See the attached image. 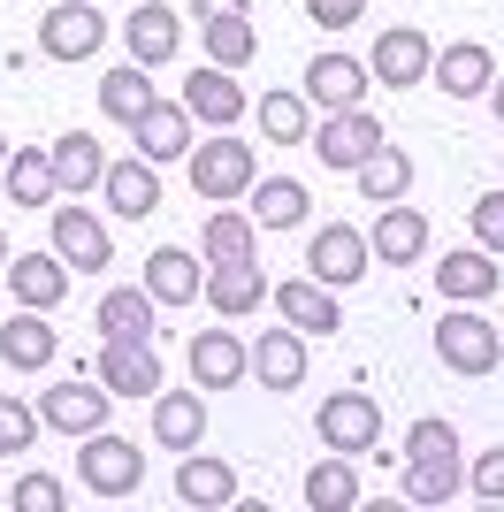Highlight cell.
<instances>
[{
	"mask_svg": "<svg viewBox=\"0 0 504 512\" xmlns=\"http://www.w3.org/2000/svg\"><path fill=\"white\" fill-rule=\"evenodd\" d=\"M252 375V344H237L230 329H199L191 337V383L199 390H230Z\"/></svg>",
	"mask_w": 504,
	"mask_h": 512,
	"instance_id": "15",
	"label": "cell"
},
{
	"mask_svg": "<svg viewBox=\"0 0 504 512\" xmlns=\"http://www.w3.org/2000/svg\"><path fill=\"white\" fill-rule=\"evenodd\" d=\"M466 490V459H459V428L451 421H413L405 436V505H451Z\"/></svg>",
	"mask_w": 504,
	"mask_h": 512,
	"instance_id": "1",
	"label": "cell"
},
{
	"mask_svg": "<svg viewBox=\"0 0 504 512\" xmlns=\"http://www.w3.org/2000/svg\"><path fill=\"white\" fill-rule=\"evenodd\" d=\"M230 8H245V0H191V16L207 23V16H230Z\"/></svg>",
	"mask_w": 504,
	"mask_h": 512,
	"instance_id": "45",
	"label": "cell"
},
{
	"mask_svg": "<svg viewBox=\"0 0 504 512\" xmlns=\"http://www.w3.org/2000/svg\"><path fill=\"white\" fill-rule=\"evenodd\" d=\"M352 176H359V199H375V207H398V199L413 192V153L382 138V146L367 153V161H359Z\"/></svg>",
	"mask_w": 504,
	"mask_h": 512,
	"instance_id": "30",
	"label": "cell"
},
{
	"mask_svg": "<svg viewBox=\"0 0 504 512\" xmlns=\"http://www.w3.org/2000/svg\"><path fill=\"white\" fill-rule=\"evenodd\" d=\"M260 222L252 214H237V207H222V214H207V230H199V260L207 268H230V260H260Z\"/></svg>",
	"mask_w": 504,
	"mask_h": 512,
	"instance_id": "31",
	"label": "cell"
},
{
	"mask_svg": "<svg viewBox=\"0 0 504 512\" xmlns=\"http://www.w3.org/2000/svg\"><path fill=\"white\" fill-rule=\"evenodd\" d=\"M428 69H436V46H428V31H413V23H390V31L375 39V62H367V77H375V85H390V92H413Z\"/></svg>",
	"mask_w": 504,
	"mask_h": 512,
	"instance_id": "9",
	"label": "cell"
},
{
	"mask_svg": "<svg viewBox=\"0 0 504 512\" xmlns=\"http://www.w3.org/2000/svg\"><path fill=\"white\" fill-rule=\"evenodd\" d=\"M260 138H275V146H306L314 138V100L306 92H260Z\"/></svg>",
	"mask_w": 504,
	"mask_h": 512,
	"instance_id": "36",
	"label": "cell"
},
{
	"mask_svg": "<svg viewBox=\"0 0 504 512\" xmlns=\"http://www.w3.org/2000/svg\"><path fill=\"white\" fill-rule=\"evenodd\" d=\"M92 383H107V398H161V352L153 337H100V360H92Z\"/></svg>",
	"mask_w": 504,
	"mask_h": 512,
	"instance_id": "3",
	"label": "cell"
},
{
	"mask_svg": "<svg viewBox=\"0 0 504 512\" xmlns=\"http://www.w3.org/2000/svg\"><path fill=\"white\" fill-rule=\"evenodd\" d=\"M275 299V283L260 276V260H230V268H207V306L222 321H245L252 306H268Z\"/></svg>",
	"mask_w": 504,
	"mask_h": 512,
	"instance_id": "17",
	"label": "cell"
},
{
	"mask_svg": "<svg viewBox=\"0 0 504 512\" xmlns=\"http://www.w3.org/2000/svg\"><path fill=\"white\" fill-rule=\"evenodd\" d=\"M8 291H16L23 306H39V314L62 306L69 299V260L62 253H16L8 260Z\"/></svg>",
	"mask_w": 504,
	"mask_h": 512,
	"instance_id": "24",
	"label": "cell"
},
{
	"mask_svg": "<svg viewBox=\"0 0 504 512\" xmlns=\"http://www.w3.org/2000/svg\"><path fill=\"white\" fill-rule=\"evenodd\" d=\"M69 490H62V474H23L16 482V512H62Z\"/></svg>",
	"mask_w": 504,
	"mask_h": 512,
	"instance_id": "41",
	"label": "cell"
},
{
	"mask_svg": "<svg viewBox=\"0 0 504 512\" xmlns=\"http://www.w3.org/2000/svg\"><path fill=\"white\" fill-rule=\"evenodd\" d=\"M306 276L329 283V291L359 283V276H367V237H359L352 222H321V230L306 237Z\"/></svg>",
	"mask_w": 504,
	"mask_h": 512,
	"instance_id": "10",
	"label": "cell"
},
{
	"mask_svg": "<svg viewBox=\"0 0 504 512\" xmlns=\"http://www.w3.org/2000/svg\"><path fill=\"white\" fill-rule=\"evenodd\" d=\"M130 138H138L146 161H176V153H191V107L184 100H153L146 115L130 123Z\"/></svg>",
	"mask_w": 504,
	"mask_h": 512,
	"instance_id": "25",
	"label": "cell"
},
{
	"mask_svg": "<svg viewBox=\"0 0 504 512\" xmlns=\"http://www.w3.org/2000/svg\"><path fill=\"white\" fill-rule=\"evenodd\" d=\"M306 505L314 512H359V474H352V459H344V451H329V459H314V467H306Z\"/></svg>",
	"mask_w": 504,
	"mask_h": 512,
	"instance_id": "35",
	"label": "cell"
},
{
	"mask_svg": "<svg viewBox=\"0 0 504 512\" xmlns=\"http://www.w3.org/2000/svg\"><path fill=\"white\" fill-rule=\"evenodd\" d=\"M100 337H161V299H153V291H107L100 299Z\"/></svg>",
	"mask_w": 504,
	"mask_h": 512,
	"instance_id": "37",
	"label": "cell"
},
{
	"mask_svg": "<svg viewBox=\"0 0 504 512\" xmlns=\"http://www.w3.org/2000/svg\"><path fill=\"white\" fill-rule=\"evenodd\" d=\"M0 184H8L16 207H54V192H62V176H54V153H46V146H16V153H8V169H0Z\"/></svg>",
	"mask_w": 504,
	"mask_h": 512,
	"instance_id": "28",
	"label": "cell"
},
{
	"mask_svg": "<svg viewBox=\"0 0 504 512\" xmlns=\"http://www.w3.org/2000/svg\"><path fill=\"white\" fill-rule=\"evenodd\" d=\"M54 321L39 314V306H23V314H8L0 321V360L8 367H23V375H39V367H54Z\"/></svg>",
	"mask_w": 504,
	"mask_h": 512,
	"instance_id": "21",
	"label": "cell"
},
{
	"mask_svg": "<svg viewBox=\"0 0 504 512\" xmlns=\"http://www.w3.org/2000/svg\"><path fill=\"white\" fill-rule=\"evenodd\" d=\"M39 421L54 428V436H100V421H107V383H54L39 398Z\"/></svg>",
	"mask_w": 504,
	"mask_h": 512,
	"instance_id": "12",
	"label": "cell"
},
{
	"mask_svg": "<svg viewBox=\"0 0 504 512\" xmlns=\"http://www.w3.org/2000/svg\"><path fill=\"white\" fill-rule=\"evenodd\" d=\"M314 436H321L329 451H344V459H359V451L382 444V406L367 398V390H336V398H321Z\"/></svg>",
	"mask_w": 504,
	"mask_h": 512,
	"instance_id": "6",
	"label": "cell"
},
{
	"mask_svg": "<svg viewBox=\"0 0 504 512\" xmlns=\"http://www.w3.org/2000/svg\"><path fill=\"white\" fill-rule=\"evenodd\" d=\"M54 253L69 260V276H100L107 260H115V237H107V222H100V214L62 207V214H54Z\"/></svg>",
	"mask_w": 504,
	"mask_h": 512,
	"instance_id": "13",
	"label": "cell"
},
{
	"mask_svg": "<svg viewBox=\"0 0 504 512\" xmlns=\"http://www.w3.org/2000/svg\"><path fill=\"white\" fill-rule=\"evenodd\" d=\"M0 268H8V237H0Z\"/></svg>",
	"mask_w": 504,
	"mask_h": 512,
	"instance_id": "47",
	"label": "cell"
},
{
	"mask_svg": "<svg viewBox=\"0 0 504 512\" xmlns=\"http://www.w3.org/2000/svg\"><path fill=\"white\" fill-rule=\"evenodd\" d=\"M375 146H382V123L367 115V107H329V115L314 123V153L329 161L336 176H352Z\"/></svg>",
	"mask_w": 504,
	"mask_h": 512,
	"instance_id": "8",
	"label": "cell"
},
{
	"mask_svg": "<svg viewBox=\"0 0 504 512\" xmlns=\"http://www.w3.org/2000/svg\"><path fill=\"white\" fill-rule=\"evenodd\" d=\"M46 153H54V176H62V192H69V199L92 192V184L107 176V153H100V138H92V130H62Z\"/></svg>",
	"mask_w": 504,
	"mask_h": 512,
	"instance_id": "33",
	"label": "cell"
},
{
	"mask_svg": "<svg viewBox=\"0 0 504 512\" xmlns=\"http://www.w3.org/2000/svg\"><path fill=\"white\" fill-rule=\"evenodd\" d=\"M489 92H497V123H504V77H497V85H489Z\"/></svg>",
	"mask_w": 504,
	"mask_h": 512,
	"instance_id": "46",
	"label": "cell"
},
{
	"mask_svg": "<svg viewBox=\"0 0 504 512\" xmlns=\"http://www.w3.org/2000/svg\"><path fill=\"white\" fill-rule=\"evenodd\" d=\"M367 253L382 260V268H413L420 253H428V214H413L398 199V207H382V222H375V245Z\"/></svg>",
	"mask_w": 504,
	"mask_h": 512,
	"instance_id": "27",
	"label": "cell"
},
{
	"mask_svg": "<svg viewBox=\"0 0 504 512\" xmlns=\"http://www.w3.org/2000/svg\"><path fill=\"white\" fill-rule=\"evenodd\" d=\"M306 16H314L321 31H352V23L367 16V0H306Z\"/></svg>",
	"mask_w": 504,
	"mask_h": 512,
	"instance_id": "44",
	"label": "cell"
},
{
	"mask_svg": "<svg viewBox=\"0 0 504 512\" xmlns=\"http://www.w3.org/2000/svg\"><path fill=\"white\" fill-rule=\"evenodd\" d=\"M184 107H191V123H214V130H230L237 115H252L245 107V92H237V77L230 69H191V85H184Z\"/></svg>",
	"mask_w": 504,
	"mask_h": 512,
	"instance_id": "23",
	"label": "cell"
},
{
	"mask_svg": "<svg viewBox=\"0 0 504 512\" xmlns=\"http://www.w3.org/2000/svg\"><path fill=\"white\" fill-rule=\"evenodd\" d=\"M466 490L482 497V505H504V444H489L474 467H466Z\"/></svg>",
	"mask_w": 504,
	"mask_h": 512,
	"instance_id": "42",
	"label": "cell"
},
{
	"mask_svg": "<svg viewBox=\"0 0 504 512\" xmlns=\"http://www.w3.org/2000/svg\"><path fill=\"white\" fill-rule=\"evenodd\" d=\"M252 375H260L268 390H298L306 383V337H298L291 321L268 329V337H252Z\"/></svg>",
	"mask_w": 504,
	"mask_h": 512,
	"instance_id": "26",
	"label": "cell"
},
{
	"mask_svg": "<svg viewBox=\"0 0 504 512\" xmlns=\"http://www.w3.org/2000/svg\"><path fill=\"white\" fill-rule=\"evenodd\" d=\"M275 314L291 321L298 337H336V329H344V306L329 299V283H314V276H298V283H283V291H275Z\"/></svg>",
	"mask_w": 504,
	"mask_h": 512,
	"instance_id": "16",
	"label": "cell"
},
{
	"mask_svg": "<svg viewBox=\"0 0 504 512\" xmlns=\"http://www.w3.org/2000/svg\"><path fill=\"white\" fill-rule=\"evenodd\" d=\"M146 291L161 306H191V299H207V260L184 253V245H161V253L146 260Z\"/></svg>",
	"mask_w": 504,
	"mask_h": 512,
	"instance_id": "20",
	"label": "cell"
},
{
	"mask_svg": "<svg viewBox=\"0 0 504 512\" xmlns=\"http://www.w3.org/2000/svg\"><path fill=\"white\" fill-rule=\"evenodd\" d=\"M39 406H23V398H0V451L16 459V451H31V436H39Z\"/></svg>",
	"mask_w": 504,
	"mask_h": 512,
	"instance_id": "40",
	"label": "cell"
},
{
	"mask_svg": "<svg viewBox=\"0 0 504 512\" xmlns=\"http://www.w3.org/2000/svg\"><path fill=\"white\" fill-rule=\"evenodd\" d=\"M176 505H199V512L237 505V467L207 459V451H176Z\"/></svg>",
	"mask_w": 504,
	"mask_h": 512,
	"instance_id": "14",
	"label": "cell"
},
{
	"mask_svg": "<svg viewBox=\"0 0 504 512\" xmlns=\"http://www.w3.org/2000/svg\"><path fill=\"white\" fill-rule=\"evenodd\" d=\"M436 92H451V100H482L489 85H497V54L489 46H474V39H459V46H443L436 54Z\"/></svg>",
	"mask_w": 504,
	"mask_h": 512,
	"instance_id": "19",
	"label": "cell"
},
{
	"mask_svg": "<svg viewBox=\"0 0 504 512\" xmlns=\"http://www.w3.org/2000/svg\"><path fill=\"white\" fill-rule=\"evenodd\" d=\"M497 253H482V245H466V253H443L436 260V291L443 299H497Z\"/></svg>",
	"mask_w": 504,
	"mask_h": 512,
	"instance_id": "29",
	"label": "cell"
},
{
	"mask_svg": "<svg viewBox=\"0 0 504 512\" xmlns=\"http://www.w3.org/2000/svg\"><path fill=\"white\" fill-rule=\"evenodd\" d=\"M367 85H375V77H367L359 54H314V62H306V100L314 107H359Z\"/></svg>",
	"mask_w": 504,
	"mask_h": 512,
	"instance_id": "18",
	"label": "cell"
},
{
	"mask_svg": "<svg viewBox=\"0 0 504 512\" xmlns=\"http://www.w3.org/2000/svg\"><path fill=\"white\" fill-rule=\"evenodd\" d=\"M123 46H130V62H138V69L176 62V46H184V16H176L168 0H138L130 23H123Z\"/></svg>",
	"mask_w": 504,
	"mask_h": 512,
	"instance_id": "11",
	"label": "cell"
},
{
	"mask_svg": "<svg viewBox=\"0 0 504 512\" xmlns=\"http://www.w3.org/2000/svg\"><path fill=\"white\" fill-rule=\"evenodd\" d=\"M306 214H314V199H306L298 176H260V184H252V222H260V230H298Z\"/></svg>",
	"mask_w": 504,
	"mask_h": 512,
	"instance_id": "34",
	"label": "cell"
},
{
	"mask_svg": "<svg viewBox=\"0 0 504 512\" xmlns=\"http://www.w3.org/2000/svg\"><path fill=\"white\" fill-rule=\"evenodd\" d=\"M191 184L214 199V207H230V199H252V184H260V169H252V146L245 138H207V146H191Z\"/></svg>",
	"mask_w": 504,
	"mask_h": 512,
	"instance_id": "4",
	"label": "cell"
},
{
	"mask_svg": "<svg viewBox=\"0 0 504 512\" xmlns=\"http://www.w3.org/2000/svg\"><path fill=\"white\" fill-rule=\"evenodd\" d=\"M436 360L451 375H489L497 367V321H482L474 306H451L436 321Z\"/></svg>",
	"mask_w": 504,
	"mask_h": 512,
	"instance_id": "7",
	"label": "cell"
},
{
	"mask_svg": "<svg viewBox=\"0 0 504 512\" xmlns=\"http://www.w3.org/2000/svg\"><path fill=\"white\" fill-rule=\"evenodd\" d=\"M77 482L92 497H107V505H123V497H138V482H146V451L130 444V436H84L77 451Z\"/></svg>",
	"mask_w": 504,
	"mask_h": 512,
	"instance_id": "2",
	"label": "cell"
},
{
	"mask_svg": "<svg viewBox=\"0 0 504 512\" xmlns=\"http://www.w3.org/2000/svg\"><path fill=\"white\" fill-rule=\"evenodd\" d=\"M100 46H107L100 0H62V8H46V16H39V54H46V62H92Z\"/></svg>",
	"mask_w": 504,
	"mask_h": 512,
	"instance_id": "5",
	"label": "cell"
},
{
	"mask_svg": "<svg viewBox=\"0 0 504 512\" xmlns=\"http://www.w3.org/2000/svg\"><path fill=\"white\" fill-rule=\"evenodd\" d=\"M100 192H107V207L123 214V222H146V214L161 207V176H153L146 153H138V161H107Z\"/></svg>",
	"mask_w": 504,
	"mask_h": 512,
	"instance_id": "22",
	"label": "cell"
},
{
	"mask_svg": "<svg viewBox=\"0 0 504 512\" xmlns=\"http://www.w3.org/2000/svg\"><path fill=\"white\" fill-rule=\"evenodd\" d=\"M153 436H161L168 451H199V436H207L199 390H161V398H153Z\"/></svg>",
	"mask_w": 504,
	"mask_h": 512,
	"instance_id": "32",
	"label": "cell"
},
{
	"mask_svg": "<svg viewBox=\"0 0 504 512\" xmlns=\"http://www.w3.org/2000/svg\"><path fill=\"white\" fill-rule=\"evenodd\" d=\"M0 169H8V146H0Z\"/></svg>",
	"mask_w": 504,
	"mask_h": 512,
	"instance_id": "48",
	"label": "cell"
},
{
	"mask_svg": "<svg viewBox=\"0 0 504 512\" xmlns=\"http://www.w3.org/2000/svg\"><path fill=\"white\" fill-rule=\"evenodd\" d=\"M199 46L214 54V69H245L252 62V8H230V16H207L199 23Z\"/></svg>",
	"mask_w": 504,
	"mask_h": 512,
	"instance_id": "39",
	"label": "cell"
},
{
	"mask_svg": "<svg viewBox=\"0 0 504 512\" xmlns=\"http://www.w3.org/2000/svg\"><path fill=\"white\" fill-rule=\"evenodd\" d=\"M153 100H161V92H153V69H138V62H130V69H107V77H100V115H115L123 130L138 123Z\"/></svg>",
	"mask_w": 504,
	"mask_h": 512,
	"instance_id": "38",
	"label": "cell"
},
{
	"mask_svg": "<svg viewBox=\"0 0 504 512\" xmlns=\"http://www.w3.org/2000/svg\"><path fill=\"white\" fill-rule=\"evenodd\" d=\"M474 245L504 260V192H482V199H474Z\"/></svg>",
	"mask_w": 504,
	"mask_h": 512,
	"instance_id": "43",
	"label": "cell"
}]
</instances>
